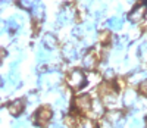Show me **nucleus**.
Segmentation results:
<instances>
[{"instance_id": "obj_13", "label": "nucleus", "mask_w": 147, "mask_h": 128, "mask_svg": "<svg viewBox=\"0 0 147 128\" xmlns=\"http://www.w3.org/2000/svg\"><path fill=\"white\" fill-rule=\"evenodd\" d=\"M106 25L110 28V30H113V31H118L122 28V19L118 18V16H112V18H109Z\"/></svg>"}, {"instance_id": "obj_6", "label": "nucleus", "mask_w": 147, "mask_h": 128, "mask_svg": "<svg viewBox=\"0 0 147 128\" xmlns=\"http://www.w3.org/2000/svg\"><path fill=\"white\" fill-rule=\"evenodd\" d=\"M106 118H107L109 122L113 124L115 128H124L125 119L122 118V112H119V110H115V112H113V110H112V112H109V113L106 115Z\"/></svg>"}, {"instance_id": "obj_1", "label": "nucleus", "mask_w": 147, "mask_h": 128, "mask_svg": "<svg viewBox=\"0 0 147 128\" xmlns=\"http://www.w3.org/2000/svg\"><path fill=\"white\" fill-rule=\"evenodd\" d=\"M84 84H85V75L82 74V71L75 69V71H72L69 74V77H68V85L71 88L78 90V88H81Z\"/></svg>"}, {"instance_id": "obj_17", "label": "nucleus", "mask_w": 147, "mask_h": 128, "mask_svg": "<svg viewBox=\"0 0 147 128\" xmlns=\"http://www.w3.org/2000/svg\"><path fill=\"white\" fill-rule=\"evenodd\" d=\"M82 65H84V68H88V69L94 68L96 66V58L93 55H87L82 60Z\"/></svg>"}, {"instance_id": "obj_2", "label": "nucleus", "mask_w": 147, "mask_h": 128, "mask_svg": "<svg viewBox=\"0 0 147 128\" xmlns=\"http://www.w3.org/2000/svg\"><path fill=\"white\" fill-rule=\"evenodd\" d=\"M100 94L103 97V102L107 105L113 103V102H116V90L110 85V84H102L100 85Z\"/></svg>"}, {"instance_id": "obj_24", "label": "nucleus", "mask_w": 147, "mask_h": 128, "mask_svg": "<svg viewBox=\"0 0 147 128\" xmlns=\"http://www.w3.org/2000/svg\"><path fill=\"white\" fill-rule=\"evenodd\" d=\"M55 106L59 108V109H63V108H65V99H63V97L57 99V100L55 102Z\"/></svg>"}, {"instance_id": "obj_8", "label": "nucleus", "mask_w": 147, "mask_h": 128, "mask_svg": "<svg viewBox=\"0 0 147 128\" xmlns=\"http://www.w3.org/2000/svg\"><path fill=\"white\" fill-rule=\"evenodd\" d=\"M37 121H38L40 124H47L49 121H50V118H52V110L49 109V108H41V109H38V112H37Z\"/></svg>"}, {"instance_id": "obj_23", "label": "nucleus", "mask_w": 147, "mask_h": 128, "mask_svg": "<svg viewBox=\"0 0 147 128\" xmlns=\"http://www.w3.org/2000/svg\"><path fill=\"white\" fill-rule=\"evenodd\" d=\"M138 90H140V93H141L143 96H146V97H147V80H144V81L140 84Z\"/></svg>"}, {"instance_id": "obj_5", "label": "nucleus", "mask_w": 147, "mask_h": 128, "mask_svg": "<svg viewBox=\"0 0 147 128\" xmlns=\"http://www.w3.org/2000/svg\"><path fill=\"white\" fill-rule=\"evenodd\" d=\"M57 80H59V77L56 78V72H50V74H44L40 77V80H38V84L40 87H55L57 84Z\"/></svg>"}, {"instance_id": "obj_28", "label": "nucleus", "mask_w": 147, "mask_h": 128, "mask_svg": "<svg viewBox=\"0 0 147 128\" xmlns=\"http://www.w3.org/2000/svg\"><path fill=\"white\" fill-rule=\"evenodd\" d=\"M49 128H66V127H63L62 124H59V122H55V124H52Z\"/></svg>"}, {"instance_id": "obj_19", "label": "nucleus", "mask_w": 147, "mask_h": 128, "mask_svg": "<svg viewBox=\"0 0 147 128\" xmlns=\"http://www.w3.org/2000/svg\"><path fill=\"white\" fill-rule=\"evenodd\" d=\"M37 59H38V63L47 62L49 59H50V53H49V50L40 49V50H38V53H37Z\"/></svg>"}, {"instance_id": "obj_22", "label": "nucleus", "mask_w": 147, "mask_h": 128, "mask_svg": "<svg viewBox=\"0 0 147 128\" xmlns=\"http://www.w3.org/2000/svg\"><path fill=\"white\" fill-rule=\"evenodd\" d=\"M138 55H140V56H147V40L140 46V49H138Z\"/></svg>"}, {"instance_id": "obj_9", "label": "nucleus", "mask_w": 147, "mask_h": 128, "mask_svg": "<svg viewBox=\"0 0 147 128\" xmlns=\"http://www.w3.org/2000/svg\"><path fill=\"white\" fill-rule=\"evenodd\" d=\"M43 46L47 49V50H53V49H56V46H57V40H56V37L53 35V34H44L43 35Z\"/></svg>"}, {"instance_id": "obj_12", "label": "nucleus", "mask_w": 147, "mask_h": 128, "mask_svg": "<svg viewBox=\"0 0 147 128\" xmlns=\"http://www.w3.org/2000/svg\"><path fill=\"white\" fill-rule=\"evenodd\" d=\"M24 110V102L22 100H15L9 105V113L13 115V116H18L21 115V112Z\"/></svg>"}, {"instance_id": "obj_11", "label": "nucleus", "mask_w": 147, "mask_h": 128, "mask_svg": "<svg viewBox=\"0 0 147 128\" xmlns=\"http://www.w3.org/2000/svg\"><path fill=\"white\" fill-rule=\"evenodd\" d=\"M62 53H63V56H65L66 60H75L77 59V50H75V47H74L72 44H69V43L63 46Z\"/></svg>"}, {"instance_id": "obj_4", "label": "nucleus", "mask_w": 147, "mask_h": 128, "mask_svg": "<svg viewBox=\"0 0 147 128\" xmlns=\"http://www.w3.org/2000/svg\"><path fill=\"white\" fill-rule=\"evenodd\" d=\"M146 10H147V6H146V5H138V6H136V7L129 12L128 19H129L131 22H134V24L140 22V21L143 19V16L147 14Z\"/></svg>"}, {"instance_id": "obj_29", "label": "nucleus", "mask_w": 147, "mask_h": 128, "mask_svg": "<svg viewBox=\"0 0 147 128\" xmlns=\"http://www.w3.org/2000/svg\"><path fill=\"white\" fill-rule=\"evenodd\" d=\"M106 77H107V78H112V77H113V72H112V69H107V72H106Z\"/></svg>"}, {"instance_id": "obj_26", "label": "nucleus", "mask_w": 147, "mask_h": 128, "mask_svg": "<svg viewBox=\"0 0 147 128\" xmlns=\"http://www.w3.org/2000/svg\"><path fill=\"white\" fill-rule=\"evenodd\" d=\"M80 128H93V122H91L90 119L82 121V122H81V125H80Z\"/></svg>"}, {"instance_id": "obj_18", "label": "nucleus", "mask_w": 147, "mask_h": 128, "mask_svg": "<svg viewBox=\"0 0 147 128\" xmlns=\"http://www.w3.org/2000/svg\"><path fill=\"white\" fill-rule=\"evenodd\" d=\"M5 24L7 25V33H9V34H13V33H15V31H16V30L21 27V25H19V24L15 21V18L9 19V21H7V22H5Z\"/></svg>"}, {"instance_id": "obj_20", "label": "nucleus", "mask_w": 147, "mask_h": 128, "mask_svg": "<svg viewBox=\"0 0 147 128\" xmlns=\"http://www.w3.org/2000/svg\"><path fill=\"white\" fill-rule=\"evenodd\" d=\"M91 112L94 116H100V115L103 113V106L99 103V102H94L93 106H91Z\"/></svg>"}, {"instance_id": "obj_21", "label": "nucleus", "mask_w": 147, "mask_h": 128, "mask_svg": "<svg viewBox=\"0 0 147 128\" xmlns=\"http://www.w3.org/2000/svg\"><path fill=\"white\" fill-rule=\"evenodd\" d=\"M18 83H19V75H18V72H16V71H12V72L9 74V84H10L12 87H15Z\"/></svg>"}, {"instance_id": "obj_16", "label": "nucleus", "mask_w": 147, "mask_h": 128, "mask_svg": "<svg viewBox=\"0 0 147 128\" xmlns=\"http://www.w3.org/2000/svg\"><path fill=\"white\" fill-rule=\"evenodd\" d=\"M32 18L37 19V21H41L44 18V6L43 5H37L32 9Z\"/></svg>"}, {"instance_id": "obj_30", "label": "nucleus", "mask_w": 147, "mask_h": 128, "mask_svg": "<svg viewBox=\"0 0 147 128\" xmlns=\"http://www.w3.org/2000/svg\"><path fill=\"white\" fill-rule=\"evenodd\" d=\"M146 125H147V121H146Z\"/></svg>"}, {"instance_id": "obj_27", "label": "nucleus", "mask_w": 147, "mask_h": 128, "mask_svg": "<svg viewBox=\"0 0 147 128\" xmlns=\"http://www.w3.org/2000/svg\"><path fill=\"white\" fill-rule=\"evenodd\" d=\"M13 18H15V21H16V22L21 25V27H22V24H24V19H22V16H19V15H15Z\"/></svg>"}, {"instance_id": "obj_25", "label": "nucleus", "mask_w": 147, "mask_h": 128, "mask_svg": "<svg viewBox=\"0 0 147 128\" xmlns=\"http://www.w3.org/2000/svg\"><path fill=\"white\" fill-rule=\"evenodd\" d=\"M27 125H28L27 121H18V122L13 124V128H25Z\"/></svg>"}, {"instance_id": "obj_7", "label": "nucleus", "mask_w": 147, "mask_h": 128, "mask_svg": "<svg viewBox=\"0 0 147 128\" xmlns=\"http://www.w3.org/2000/svg\"><path fill=\"white\" fill-rule=\"evenodd\" d=\"M75 106L80 110H88L93 106V102H91V99H90L88 94H82V96H80V97L75 99Z\"/></svg>"}, {"instance_id": "obj_14", "label": "nucleus", "mask_w": 147, "mask_h": 128, "mask_svg": "<svg viewBox=\"0 0 147 128\" xmlns=\"http://www.w3.org/2000/svg\"><path fill=\"white\" fill-rule=\"evenodd\" d=\"M144 80H147V72L144 71V72H136V74H132L131 77H129V83H132V84H141Z\"/></svg>"}, {"instance_id": "obj_10", "label": "nucleus", "mask_w": 147, "mask_h": 128, "mask_svg": "<svg viewBox=\"0 0 147 128\" xmlns=\"http://www.w3.org/2000/svg\"><path fill=\"white\" fill-rule=\"evenodd\" d=\"M138 102V96H137V93L134 91V90H127L125 91V96H124V103H125V106H128V108H131V106H134Z\"/></svg>"}, {"instance_id": "obj_15", "label": "nucleus", "mask_w": 147, "mask_h": 128, "mask_svg": "<svg viewBox=\"0 0 147 128\" xmlns=\"http://www.w3.org/2000/svg\"><path fill=\"white\" fill-rule=\"evenodd\" d=\"M18 3L22 9H34L37 5H40L38 0H18Z\"/></svg>"}, {"instance_id": "obj_3", "label": "nucleus", "mask_w": 147, "mask_h": 128, "mask_svg": "<svg viewBox=\"0 0 147 128\" xmlns=\"http://www.w3.org/2000/svg\"><path fill=\"white\" fill-rule=\"evenodd\" d=\"M74 18H75V9H74L71 5L65 6V7H62V10H60L59 15H57V24L65 25L68 22H72Z\"/></svg>"}]
</instances>
